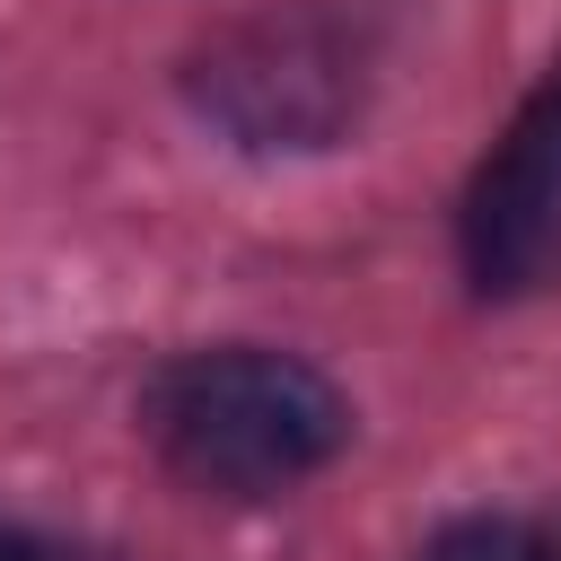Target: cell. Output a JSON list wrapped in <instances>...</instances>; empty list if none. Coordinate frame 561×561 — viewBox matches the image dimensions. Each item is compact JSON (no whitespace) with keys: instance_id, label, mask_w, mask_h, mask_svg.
<instances>
[{"instance_id":"6da1fadb","label":"cell","mask_w":561,"mask_h":561,"mask_svg":"<svg viewBox=\"0 0 561 561\" xmlns=\"http://www.w3.org/2000/svg\"><path fill=\"white\" fill-rule=\"evenodd\" d=\"M140 430L193 491L272 500L351 447V403L298 351L219 342V351H175L140 386Z\"/></svg>"},{"instance_id":"7a4b0ae2","label":"cell","mask_w":561,"mask_h":561,"mask_svg":"<svg viewBox=\"0 0 561 561\" xmlns=\"http://www.w3.org/2000/svg\"><path fill=\"white\" fill-rule=\"evenodd\" d=\"M184 105L237 149H333L368 105V35L324 9H254L184 53Z\"/></svg>"},{"instance_id":"3957f363","label":"cell","mask_w":561,"mask_h":561,"mask_svg":"<svg viewBox=\"0 0 561 561\" xmlns=\"http://www.w3.org/2000/svg\"><path fill=\"white\" fill-rule=\"evenodd\" d=\"M456 245L482 298H526L561 280V61L535 79V96L508 114L491 158L473 167Z\"/></svg>"},{"instance_id":"277c9868","label":"cell","mask_w":561,"mask_h":561,"mask_svg":"<svg viewBox=\"0 0 561 561\" xmlns=\"http://www.w3.org/2000/svg\"><path fill=\"white\" fill-rule=\"evenodd\" d=\"M421 561H561V552H552V535H543L535 517L473 508V517H447V526L421 543Z\"/></svg>"},{"instance_id":"5b68a950","label":"cell","mask_w":561,"mask_h":561,"mask_svg":"<svg viewBox=\"0 0 561 561\" xmlns=\"http://www.w3.org/2000/svg\"><path fill=\"white\" fill-rule=\"evenodd\" d=\"M0 561H53V543H44V535H26V526H9V517H0Z\"/></svg>"}]
</instances>
